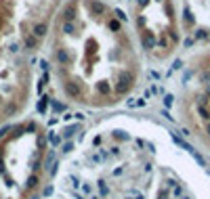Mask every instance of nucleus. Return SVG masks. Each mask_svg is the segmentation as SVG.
<instances>
[{
	"label": "nucleus",
	"instance_id": "nucleus-4",
	"mask_svg": "<svg viewBox=\"0 0 210 199\" xmlns=\"http://www.w3.org/2000/svg\"><path fill=\"white\" fill-rule=\"evenodd\" d=\"M133 21L145 52L158 59L174 50L179 34L174 30V11L168 0H135Z\"/></svg>",
	"mask_w": 210,
	"mask_h": 199
},
{
	"label": "nucleus",
	"instance_id": "nucleus-3",
	"mask_svg": "<svg viewBox=\"0 0 210 199\" xmlns=\"http://www.w3.org/2000/svg\"><path fill=\"white\" fill-rule=\"evenodd\" d=\"M44 136L36 124L8 128L0 136V199H25L38 187Z\"/></svg>",
	"mask_w": 210,
	"mask_h": 199
},
{
	"label": "nucleus",
	"instance_id": "nucleus-2",
	"mask_svg": "<svg viewBox=\"0 0 210 199\" xmlns=\"http://www.w3.org/2000/svg\"><path fill=\"white\" fill-rule=\"evenodd\" d=\"M65 0H0V124L30 98L32 55L48 40Z\"/></svg>",
	"mask_w": 210,
	"mask_h": 199
},
{
	"label": "nucleus",
	"instance_id": "nucleus-1",
	"mask_svg": "<svg viewBox=\"0 0 210 199\" xmlns=\"http://www.w3.org/2000/svg\"><path fill=\"white\" fill-rule=\"evenodd\" d=\"M50 69L67 101L111 107L141 78L133 30L105 0H65L48 34Z\"/></svg>",
	"mask_w": 210,
	"mask_h": 199
}]
</instances>
